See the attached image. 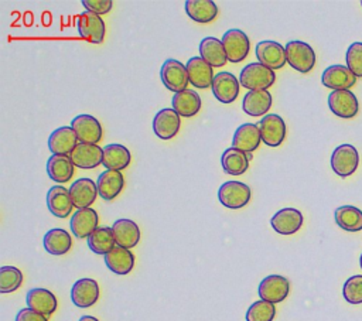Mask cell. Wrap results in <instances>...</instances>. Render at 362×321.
I'll use <instances>...</instances> for the list:
<instances>
[{
	"instance_id": "20",
	"label": "cell",
	"mask_w": 362,
	"mask_h": 321,
	"mask_svg": "<svg viewBox=\"0 0 362 321\" xmlns=\"http://www.w3.org/2000/svg\"><path fill=\"white\" fill-rule=\"evenodd\" d=\"M262 141L259 124L255 123H243L240 124L232 139V147L242 150L246 154L255 151Z\"/></svg>"
},
{
	"instance_id": "42",
	"label": "cell",
	"mask_w": 362,
	"mask_h": 321,
	"mask_svg": "<svg viewBox=\"0 0 362 321\" xmlns=\"http://www.w3.org/2000/svg\"><path fill=\"white\" fill-rule=\"evenodd\" d=\"M346 66L356 78H362V42L355 41L348 47Z\"/></svg>"
},
{
	"instance_id": "46",
	"label": "cell",
	"mask_w": 362,
	"mask_h": 321,
	"mask_svg": "<svg viewBox=\"0 0 362 321\" xmlns=\"http://www.w3.org/2000/svg\"><path fill=\"white\" fill-rule=\"evenodd\" d=\"M359 263H361V269H362V255H361V259H359Z\"/></svg>"
},
{
	"instance_id": "12",
	"label": "cell",
	"mask_w": 362,
	"mask_h": 321,
	"mask_svg": "<svg viewBox=\"0 0 362 321\" xmlns=\"http://www.w3.org/2000/svg\"><path fill=\"white\" fill-rule=\"evenodd\" d=\"M328 106L334 115L342 119H351L356 116L359 110L356 96L345 89V91H332L328 95Z\"/></svg>"
},
{
	"instance_id": "2",
	"label": "cell",
	"mask_w": 362,
	"mask_h": 321,
	"mask_svg": "<svg viewBox=\"0 0 362 321\" xmlns=\"http://www.w3.org/2000/svg\"><path fill=\"white\" fill-rule=\"evenodd\" d=\"M286 58L290 66L301 74L310 72L315 65V52L304 41L293 40L286 44Z\"/></svg>"
},
{
	"instance_id": "37",
	"label": "cell",
	"mask_w": 362,
	"mask_h": 321,
	"mask_svg": "<svg viewBox=\"0 0 362 321\" xmlns=\"http://www.w3.org/2000/svg\"><path fill=\"white\" fill-rule=\"evenodd\" d=\"M334 218L337 225L348 232L362 230V211L354 205H342L335 209Z\"/></svg>"
},
{
	"instance_id": "45",
	"label": "cell",
	"mask_w": 362,
	"mask_h": 321,
	"mask_svg": "<svg viewBox=\"0 0 362 321\" xmlns=\"http://www.w3.org/2000/svg\"><path fill=\"white\" fill-rule=\"evenodd\" d=\"M79 321H99V320L95 318V317H92V315H82V317L79 318Z\"/></svg>"
},
{
	"instance_id": "26",
	"label": "cell",
	"mask_w": 362,
	"mask_h": 321,
	"mask_svg": "<svg viewBox=\"0 0 362 321\" xmlns=\"http://www.w3.org/2000/svg\"><path fill=\"white\" fill-rule=\"evenodd\" d=\"M98 192L105 201L116 198L124 187V177L120 171L106 170L98 177Z\"/></svg>"
},
{
	"instance_id": "47",
	"label": "cell",
	"mask_w": 362,
	"mask_h": 321,
	"mask_svg": "<svg viewBox=\"0 0 362 321\" xmlns=\"http://www.w3.org/2000/svg\"><path fill=\"white\" fill-rule=\"evenodd\" d=\"M361 4H362V1H361Z\"/></svg>"
},
{
	"instance_id": "35",
	"label": "cell",
	"mask_w": 362,
	"mask_h": 321,
	"mask_svg": "<svg viewBox=\"0 0 362 321\" xmlns=\"http://www.w3.org/2000/svg\"><path fill=\"white\" fill-rule=\"evenodd\" d=\"M44 247L49 255L54 256H61L65 255L72 245V239L71 235L61 228H54L49 229L45 235H44Z\"/></svg>"
},
{
	"instance_id": "27",
	"label": "cell",
	"mask_w": 362,
	"mask_h": 321,
	"mask_svg": "<svg viewBox=\"0 0 362 321\" xmlns=\"http://www.w3.org/2000/svg\"><path fill=\"white\" fill-rule=\"evenodd\" d=\"M272 95L267 89L264 91H249L242 100V109L249 116H266L272 107Z\"/></svg>"
},
{
	"instance_id": "33",
	"label": "cell",
	"mask_w": 362,
	"mask_h": 321,
	"mask_svg": "<svg viewBox=\"0 0 362 321\" xmlns=\"http://www.w3.org/2000/svg\"><path fill=\"white\" fill-rule=\"evenodd\" d=\"M130 160H132L130 151L123 144L112 143V144H107L103 147L102 164L107 170H115V171L124 170L130 164Z\"/></svg>"
},
{
	"instance_id": "40",
	"label": "cell",
	"mask_w": 362,
	"mask_h": 321,
	"mask_svg": "<svg viewBox=\"0 0 362 321\" xmlns=\"http://www.w3.org/2000/svg\"><path fill=\"white\" fill-rule=\"evenodd\" d=\"M276 315L274 304L259 300L255 301L246 311V321H273Z\"/></svg>"
},
{
	"instance_id": "14",
	"label": "cell",
	"mask_w": 362,
	"mask_h": 321,
	"mask_svg": "<svg viewBox=\"0 0 362 321\" xmlns=\"http://www.w3.org/2000/svg\"><path fill=\"white\" fill-rule=\"evenodd\" d=\"M212 93L222 103H232L238 95L240 82L230 72H219L215 75L212 82Z\"/></svg>"
},
{
	"instance_id": "1",
	"label": "cell",
	"mask_w": 362,
	"mask_h": 321,
	"mask_svg": "<svg viewBox=\"0 0 362 321\" xmlns=\"http://www.w3.org/2000/svg\"><path fill=\"white\" fill-rule=\"evenodd\" d=\"M276 81L274 71L262 65L260 62L247 64L239 74L240 86L247 91H264Z\"/></svg>"
},
{
	"instance_id": "44",
	"label": "cell",
	"mask_w": 362,
	"mask_h": 321,
	"mask_svg": "<svg viewBox=\"0 0 362 321\" xmlns=\"http://www.w3.org/2000/svg\"><path fill=\"white\" fill-rule=\"evenodd\" d=\"M16 321H48L45 315L31 310V308H23L17 313Z\"/></svg>"
},
{
	"instance_id": "13",
	"label": "cell",
	"mask_w": 362,
	"mask_h": 321,
	"mask_svg": "<svg viewBox=\"0 0 362 321\" xmlns=\"http://www.w3.org/2000/svg\"><path fill=\"white\" fill-rule=\"evenodd\" d=\"M181 126L180 115L170 107H164L158 110L153 119V130L154 134L161 140L173 139Z\"/></svg>"
},
{
	"instance_id": "23",
	"label": "cell",
	"mask_w": 362,
	"mask_h": 321,
	"mask_svg": "<svg viewBox=\"0 0 362 321\" xmlns=\"http://www.w3.org/2000/svg\"><path fill=\"white\" fill-rule=\"evenodd\" d=\"M71 199L74 202V206L78 209L89 208L90 204L96 199L98 185L90 178H79L69 187Z\"/></svg>"
},
{
	"instance_id": "8",
	"label": "cell",
	"mask_w": 362,
	"mask_h": 321,
	"mask_svg": "<svg viewBox=\"0 0 362 321\" xmlns=\"http://www.w3.org/2000/svg\"><path fill=\"white\" fill-rule=\"evenodd\" d=\"M290 291V283L284 276L270 274L266 276L259 284L260 300L269 301L272 304L281 303Z\"/></svg>"
},
{
	"instance_id": "17",
	"label": "cell",
	"mask_w": 362,
	"mask_h": 321,
	"mask_svg": "<svg viewBox=\"0 0 362 321\" xmlns=\"http://www.w3.org/2000/svg\"><path fill=\"white\" fill-rule=\"evenodd\" d=\"M270 225L280 235H293L303 225V214L296 208H283L272 216Z\"/></svg>"
},
{
	"instance_id": "28",
	"label": "cell",
	"mask_w": 362,
	"mask_h": 321,
	"mask_svg": "<svg viewBox=\"0 0 362 321\" xmlns=\"http://www.w3.org/2000/svg\"><path fill=\"white\" fill-rule=\"evenodd\" d=\"M98 228V214L92 208L78 209L71 218V230L78 239L88 238Z\"/></svg>"
},
{
	"instance_id": "38",
	"label": "cell",
	"mask_w": 362,
	"mask_h": 321,
	"mask_svg": "<svg viewBox=\"0 0 362 321\" xmlns=\"http://www.w3.org/2000/svg\"><path fill=\"white\" fill-rule=\"evenodd\" d=\"M116 245L113 230L109 226L96 228L89 236H88V246L89 249L96 255H107Z\"/></svg>"
},
{
	"instance_id": "39",
	"label": "cell",
	"mask_w": 362,
	"mask_h": 321,
	"mask_svg": "<svg viewBox=\"0 0 362 321\" xmlns=\"http://www.w3.org/2000/svg\"><path fill=\"white\" fill-rule=\"evenodd\" d=\"M23 283V273L14 266L0 267V293L16 291Z\"/></svg>"
},
{
	"instance_id": "15",
	"label": "cell",
	"mask_w": 362,
	"mask_h": 321,
	"mask_svg": "<svg viewBox=\"0 0 362 321\" xmlns=\"http://www.w3.org/2000/svg\"><path fill=\"white\" fill-rule=\"evenodd\" d=\"M355 81L356 76L345 65H331L321 75L322 85L332 91H349L355 85Z\"/></svg>"
},
{
	"instance_id": "25",
	"label": "cell",
	"mask_w": 362,
	"mask_h": 321,
	"mask_svg": "<svg viewBox=\"0 0 362 321\" xmlns=\"http://www.w3.org/2000/svg\"><path fill=\"white\" fill-rule=\"evenodd\" d=\"M112 230L116 240V246L132 249L140 240V229L132 219L122 218L115 221Z\"/></svg>"
},
{
	"instance_id": "31",
	"label": "cell",
	"mask_w": 362,
	"mask_h": 321,
	"mask_svg": "<svg viewBox=\"0 0 362 321\" xmlns=\"http://www.w3.org/2000/svg\"><path fill=\"white\" fill-rule=\"evenodd\" d=\"M199 54H201V58L206 61L211 66L218 68L225 65L228 61L222 40H218L215 37H205L199 42Z\"/></svg>"
},
{
	"instance_id": "6",
	"label": "cell",
	"mask_w": 362,
	"mask_h": 321,
	"mask_svg": "<svg viewBox=\"0 0 362 321\" xmlns=\"http://www.w3.org/2000/svg\"><path fill=\"white\" fill-rule=\"evenodd\" d=\"M160 75L164 86L175 93L187 89V85L189 82L187 66L173 58L164 61Z\"/></svg>"
},
{
	"instance_id": "32",
	"label": "cell",
	"mask_w": 362,
	"mask_h": 321,
	"mask_svg": "<svg viewBox=\"0 0 362 321\" xmlns=\"http://www.w3.org/2000/svg\"><path fill=\"white\" fill-rule=\"evenodd\" d=\"M74 167L69 156L64 154H52L47 161V173L48 177L55 182H66L74 175Z\"/></svg>"
},
{
	"instance_id": "22",
	"label": "cell",
	"mask_w": 362,
	"mask_h": 321,
	"mask_svg": "<svg viewBox=\"0 0 362 321\" xmlns=\"http://www.w3.org/2000/svg\"><path fill=\"white\" fill-rule=\"evenodd\" d=\"M69 157L79 168H95L103 161V148H100L98 144L78 143Z\"/></svg>"
},
{
	"instance_id": "34",
	"label": "cell",
	"mask_w": 362,
	"mask_h": 321,
	"mask_svg": "<svg viewBox=\"0 0 362 321\" xmlns=\"http://www.w3.org/2000/svg\"><path fill=\"white\" fill-rule=\"evenodd\" d=\"M185 11L197 23H211L218 16V6L212 0H187Z\"/></svg>"
},
{
	"instance_id": "9",
	"label": "cell",
	"mask_w": 362,
	"mask_h": 321,
	"mask_svg": "<svg viewBox=\"0 0 362 321\" xmlns=\"http://www.w3.org/2000/svg\"><path fill=\"white\" fill-rule=\"evenodd\" d=\"M78 33L79 35L92 44H100L105 38V23L100 16L90 13V11H83L79 14L78 21Z\"/></svg>"
},
{
	"instance_id": "36",
	"label": "cell",
	"mask_w": 362,
	"mask_h": 321,
	"mask_svg": "<svg viewBox=\"0 0 362 321\" xmlns=\"http://www.w3.org/2000/svg\"><path fill=\"white\" fill-rule=\"evenodd\" d=\"M221 164L226 174L242 175L249 168V157L242 150L229 147L222 153Z\"/></svg>"
},
{
	"instance_id": "4",
	"label": "cell",
	"mask_w": 362,
	"mask_h": 321,
	"mask_svg": "<svg viewBox=\"0 0 362 321\" xmlns=\"http://www.w3.org/2000/svg\"><path fill=\"white\" fill-rule=\"evenodd\" d=\"M359 164L358 150L352 144H341L331 154V168L342 178L352 175Z\"/></svg>"
},
{
	"instance_id": "16",
	"label": "cell",
	"mask_w": 362,
	"mask_h": 321,
	"mask_svg": "<svg viewBox=\"0 0 362 321\" xmlns=\"http://www.w3.org/2000/svg\"><path fill=\"white\" fill-rule=\"evenodd\" d=\"M99 298V286L93 279H79L71 288V300L79 308L93 305Z\"/></svg>"
},
{
	"instance_id": "5",
	"label": "cell",
	"mask_w": 362,
	"mask_h": 321,
	"mask_svg": "<svg viewBox=\"0 0 362 321\" xmlns=\"http://www.w3.org/2000/svg\"><path fill=\"white\" fill-rule=\"evenodd\" d=\"M222 44L225 47V52L228 57V61L236 64L242 62L250 49V41L249 37L238 28H230L222 35Z\"/></svg>"
},
{
	"instance_id": "10",
	"label": "cell",
	"mask_w": 362,
	"mask_h": 321,
	"mask_svg": "<svg viewBox=\"0 0 362 321\" xmlns=\"http://www.w3.org/2000/svg\"><path fill=\"white\" fill-rule=\"evenodd\" d=\"M71 127L76 133L79 143L96 144L102 139V126L99 120L90 115H78L72 119Z\"/></svg>"
},
{
	"instance_id": "43",
	"label": "cell",
	"mask_w": 362,
	"mask_h": 321,
	"mask_svg": "<svg viewBox=\"0 0 362 321\" xmlns=\"http://www.w3.org/2000/svg\"><path fill=\"white\" fill-rule=\"evenodd\" d=\"M82 6L86 7V11L100 16L112 10L113 1L112 0H82Z\"/></svg>"
},
{
	"instance_id": "29",
	"label": "cell",
	"mask_w": 362,
	"mask_h": 321,
	"mask_svg": "<svg viewBox=\"0 0 362 321\" xmlns=\"http://www.w3.org/2000/svg\"><path fill=\"white\" fill-rule=\"evenodd\" d=\"M173 109L182 117H191L197 115L201 109V98L192 89H184L178 93H174L171 99Z\"/></svg>"
},
{
	"instance_id": "19",
	"label": "cell",
	"mask_w": 362,
	"mask_h": 321,
	"mask_svg": "<svg viewBox=\"0 0 362 321\" xmlns=\"http://www.w3.org/2000/svg\"><path fill=\"white\" fill-rule=\"evenodd\" d=\"M76 146L78 137L71 126H61L55 129L48 139V148L52 154L71 156Z\"/></svg>"
},
{
	"instance_id": "21",
	"label": "cell",
	"mask_w": 362,
	"mask_h": 321,
	"mask_svg": "<svg viewBox=\"0 0 362 321\" xmlns=\"http://www.w3.org/2000/svg\"><path fill=\"white\" fill-rule=\"evenodd\" d=\"M47 206L54 216L66 218L74 208L69 189L62 185L51 187L47 194Z\"/></svg>"
},
{
	"instance_id": "24",
	"label": "cell",
	"mask_w": 362,
	"mask_h": 321,
	"mask_svg": "<svg viewBox=\"0 0 362 321\" xmlns=\"http://www.w3.org/2000/svg\"><path fill=\"white\" fill-rule=\"evenodd\" d=\"M25 303H27L28 308H31L45 317L51 315L57 310V305H58L57 297L49 290L41 288V287L31 288L25 296Z\"/></svg>"
},
{
	"instance_id": "30",
	"label": "cell",
	"mask_w": 362,
	"mask_h": 321,
	"mask_svg": "<svg viewBox=\"0 0 362 321\" xmlns=\"http://www.w3.org/2000/svg\"><path fill=\"white\" fill-rule=\"evenodd\" d=\"M105 263L116 274H127L134 266L133 253L122 246H115L107 255H105Z\"/></svg>"
},
{
	"instance_id": "7",
	"label": "cell",
	"mask_w": 362,
	"mask_h": 321,
	"mask_svg": "<svg viewBox=\"0 0 362 321\" xmlns=\"http://www.w3.org/2000/svg\"><path fill=\"white\" fill-rule=\"evenodd\" d=\"M256 57L259 62L269 69H280L286 65V48L277 41L264 40L256 45Z\"/></svg>"
},
{
	"instance_id": "18",
	"label": "cell",
	"mask_w": 362,
	"mask_h": 321,
	"mask_svg": "<svg viewBox=\"0 0 362 321\" xmlns=\"http://www.w3.org/2000/svg\"><path fill=\"white\" fill-rule=\"evenodd\" d=\"M185 66H187L189 83H192V86L199 89H206L212 86V82L215 78L212 66L206 61H204L201 57L189 58Z\"/></svg>"
},
{
	"instance_id": "11",
	"label": "cell",
	"mask_w": 362,
	"mask_h": 321,
	"mask_svg": "<svg viewBox=\"0 0 362 321\" xmlns=\"http://www.w3.org/2000/svg\"><path fill=\"white\" fill-rule=\"evenodd\" d=\"M262 141L270 147H277L286 137V123L283 117L276 113H270L262 117L259 123Z\"/></svg>"
},
{
	"instance_id": "41",
	"label": "cell",
	"mask_w": 362,
	"mask_h": 321,
	"mask_svg": "<svg viewBox=\"0 0 362 321\" xmlns=\"http://www.w3.org/2000/svg\"><path fill=\"white\" fill-rule=\"evenodd\" d=\"M342 296L349 304H362V274L351 276L344 283Z\"/></svg>"
},
{
	"instance_id": "3",
	"label": "cell",
	"mask_w": 362,
	"mask_h": 321,
	"mask_svg": "<svg viewBox=\"0 0 362 321\" xmlns=\"http://www.w3.org/2000/svg\"><path fill=\"white\" fill-rule=\"evenodd\" d=\"M252 197L249 185L240 181H226L218 189L219 202L229 209H239L249 204Z\"/></svg>"
}]
</instances>
